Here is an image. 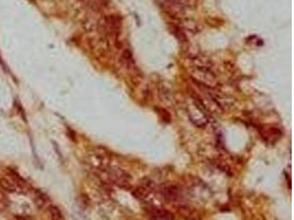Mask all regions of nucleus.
Instances as JSON below:
<instances>
[{
  "mask_svg": "<svg viewBox=\"0 0 294 220\" xmlns=\"http://www.w3.org/2000/svg\"><path fill=\"white\" fill-rule=\"evenodd\" d=\"M186 112H188V114H189L190 120L192 121L196 127L204 128L207 126L208 120H209L208 112L202 106H200V104L194 97L188 104V107H186Z\"/></svg>",
  "mask_w": 294,
  "mask_h": 220,
  "instance_id": "nucleus-1",
  "label": "nucleus"
},
{
  "mask_svg": "<svg viewBox=\"0 0 294 220\" xmlns=\"http://www.w3.org/2000/svg\"><path fill=\"white\" fill-rule=\"evenodd\" d=\"M0 190L9 194H13V192L25 194L28 192L26 183L15 173H9L8 176L0 178Z\"/></svg>",
  "mask_w": 294,
  "mask_h": 220,
  "instance_id": "nucleus-2",
  "label": "nucleus"
},
{
  "mask_svg": "<svg viewBox=\"0 0 294 220\" xmlns=\"http://www.w3.org/2000/svg\"><path fill=\"white\" fill-rule=\"evenodd\" d=\"M101 172L105 174L107 178V182L113 183L119 187H124V189H127L130 185H131V176L129 174L121 169L119 167H108L105 171H97Z\"/></svg>",
  "mask_w": 294,
  "mask_h": 220,
  "instance_id": "nucleus-3",
  "label": "nucleus"
},
{
  "mask_svg": "<svg viewBox=\"0 0 294 220\" xmlns=\"http://www.w3.org/2000/svg\"><path fill=\"white\" fill-rule=\"evenodd\" d=\"M191 77H192L195 84L208 87V88H216L218 84L216 76L213 74L211 70H200V68H193L191 72Z\"/></svg>",
  "mask_w": 294,
  "mask_h": 220,
  "instance_id": "nucleus-4",
  "label": "nucleus"
},
{
  "mask_svg": "<svg viewBox=\"0 0 294 220\" xmlns=\"http://www.w3.org/2000/svg\"><path fill=\"white\" fill-rule=\"evenodd\" d=\"M197 86L199 88H202L221 109H230L231 107H234L236 102H235V98H232L231 96L224 94L222 91H219L215 88H208V87H204L200 85H197Z\"/></svg>",
  "mask_w": 294,
  "mask_h": 220,
  "instance_id": "nucleus-5",
  "label": "nucleus"
},
{
  "mask_svg": "<svg viewBox=\"0 0 294 220\" xmlns=\"http://www.w3.org/2000/svg\"><path fill=\"white\" fill-rule=\"evenodd\" d=\"M86 163L93 167L95 171H105V169L110 166L109 158L106 154L99 152V151H93V152L88 153L85 159Z\"/></svg>",
  "mask_w": 294,
  "mask_h": 220,
  "instance_id": "nucleus-6",
  "label": "nucleus"
},
{
  "mask_svg": "<svg viewBox=\"0 0 294 220\" xmlns=\"http://www.w3.org/2000/svg\"><path fill=\"white\" fill-rule=\"evenodd\" d=\"M186 0H164L162 7L172 17H181L185 11Z\"/></svg>",
  "mask_w": 294,
  "mask_h": 220,
  "instance_id": "nucleus-7",
  "label": "nucleus"
},
{
  "mask_svg": "<svg viewBox=\"0 0 294 220\" xmlns=\"http://www.w3.org/2000/svg\"><path fill=\"white\" fill-rule=\"evenodd\" d=\"M121 22L117 16H108L102 22V30L108 36L116 38L120 33Z\"/></svg>",
  "mask_w": 294,
  "mask_h": 220,
  "instance_id": "nucleus-8",
  "label": "nucleus"
},
{
  "mask_svg": "<svg viewBox=\"0 0 294 220\" xmlns=\"http://www.w3.org/2000/svg\"><path fill=\"white\" fill-rule=\"evenodd\" d=\"M146 213L151 220H173L174 215L167 212L163 208H159L157 206H148L146 207Z\"/></svg>",
  "mask_w": 294,
  "mask_h": 220,
  "instance_id": "nucleus-9",
  "label": "nucleus"
},
{
  "mask_svg": "<svg viewBox=\"0 0 294 220\" xmlns=\"http://www.w3.org/2000/svg\"><path fill=\"white\" fill-rule=\"evenodd\" d=\"M153 187H155V184H153L151 181L143 180L141 184L132 192V194L134 197H137L138 199H146L147 197L151 194Z\"/></svg>",
  "mask_w": 294,
  "mask_h": 220,
  "instance_id": "nucleus-10",
  "label": "nucleus"
},
{
  "mask_svg": "<svg viewBox=\"0 0 294 220\" xmlns=\"http://www.w3.org/2000/svg\"><path fill=\"white\" fill-rule=\"evenodd\" d=\"M162 195L163 198H164V200L167 201V203H175V201L180 200L181 191L179 187L174 185H169L165 186L164 189L162 190Z\"/></svg>",
  "mask_w": 294,
  "mask_h": 220,
  "instance_id": "nucleus-11",
  "label": "nucleus"
},
{
  "mask_svg": "<svg viewBox=\"0 0 294 220\" xmlns=\"http://www.w3.org/2000/svg\"><path fill=\"white\" fill-rule=\"evenodd\" d=\"M193 63L194 68H200V70H212L213 63L208 57L204 56V55L199 54L197 56L191 59Z\"/></svg>",
  "mask_w": 294,
  "mask_h": 220,
  "instance_id": "nucleus-12",
  "label": "nucleus"
},
{
  "mask_svg": "<svg viewBox=\"0 0 294 220\" xmlns=\"http://www.w3.org/2000/svg\"><path fill=\"white\" fill-rule=\"evenodd\" d=\"M262 136L264 139H267V141L274 142L281 137V131L278 128H267L264 132H262Z\"/></svg>",
  "mask_w": 294,
  "mask_h": 220,
  "instance_id": "nucleus-13",
  "label": "nucleus"
},
{
  "mask_svg": "<svg viewBox=\"0 0 294 220\" xmlns=\"http://www.w3.org/2000/svg\"><path fill=\"white\" fill-rule=\"evenodd\" d=\"M33 200L38 208H44L48 205V198L39 191H33Z\"/></svg>",
  "mask_w": 294,
  "mask_h": 220,
  "instance_id": "nucleus-14",
  "label": "nucleus"
},
{
  "mask_svg": "<svg viewBox=\"0 0 294 220\" xmlns=\"http://www.w3.org/2000/svg\"><path fill=\"white\" fill-rule=\"evenodd\" d=\"M180 29L184 32V34L186 35V32H189V33H192L195 34L196 32H197V26H196L193 21L191 20H186L182 22V25L179 26Z\"/></svg>",
  "mask_w": 294,
  "mask_h": 220,
  "instance_id": "nucleus-15",
  "label": "nucleus"
},
{
  "mask_svg": "<svg viewBox=\"0 0 294 220\" xmlns=\"http://www.w3.org/2000/svg\"><path fill=\"white\" fill-rule=\"evenodd\" d=\"M121 61L125 64V66L127 68H132L134 66V59L131 52L129 50H126L124 51L123 55H121Z\"/></svg>",
  "mask_w": 294,
  "mask_h": 220,
  "instance_id": "nucleus-16",
  "label": "nucleus"
},
{
  "mask_svg": "<svg viewBox=\"0 0 294 220\" xmlns=\"http://www.w3.org/2000/svg\"><path fill=\"white\" fill-rule=\"evenodd\" d=\"M48 212L50 214V217L52 218V220L62 219V213H61V210L57 207V206H53V205L48 206Z\"/></svg>",
  "mask_w": 294,
  "mask_h": 220,
  "instance_id": "nucleus-17",
  "label": "nucleus"
},
{
  "mask_svg": "<svg viewBox=\"0 0 294 220\" xmlns=\"http://www.w3.org/2000/svg\"><path fill=\"white\" fill-rule=\"evenodd\" d=\"M15 220H33L29 217H17Z\"/></svg>",
  "mask_w": 294,
  "mask_h": 220,
  "instance_id": "nucleus-18",
  "label": "nucleus"
}]
</instances>
